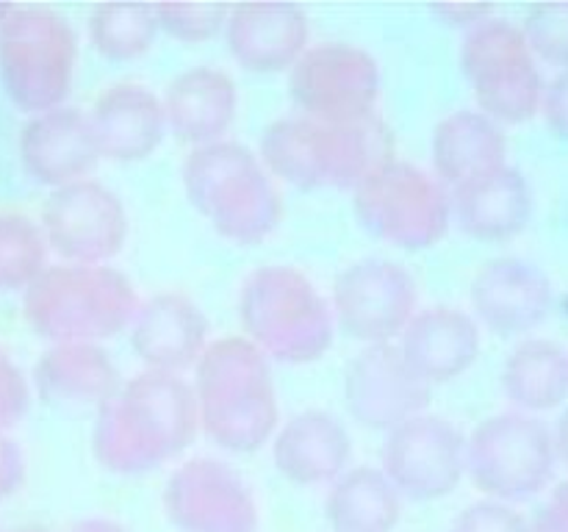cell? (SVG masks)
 I'll list each match as a JSON object with an SVG mask.
<instances>
[{"mask_svg":"<svg viewBox=\"0 0 568 532\" xmlns=\"http://www.w3.org/2000/svg\"><path fill=\"white\" fill-rule=\"evenodd\" d=\"M197 430L192 382L144 369L94 410L92 452L111 474L139 477L178 458Z\"/></svg>","mask_w":568,"mask_h":532,"instance_id":"1","label":"cell"},{"mask_svg":"<svg viewBox=\"0 0 568 532\" xmlns=\"http://www.w3.org/2000/svg\"><path fill=\"white\" fill-rule=\"evenodd\" d=\"M194 399L200 430L220 449L255 452L277 432V393L270 358L244 336L209 344L197 360Z\"/></svg>","mask_w":568,"mask_h":532,"instance_id":"2","label":"cell"},{"mask_svg":"<svg viewBox=\"0 0 568 532\" xmlns=\"http://www.w3.org/2000/svg\"><path fill=\"white\" fill-rule=\"evenodd\" d=\"M258 155L275 181L281 177L303 192L355 188L375 166L394 158L392 133L377 114L347 125L303 114L281 116L266 125Z\"/></svg>","mask_w":568,"mask_h":532,"instance_id":"3","label":"cell"},{"mask_svg":"<svg viewBox=\"0 0 568 532\" xmlns=\"http://www.w3.org/2000/svg\"><path fill=\"white\" fill-rule=\"evenodd\" d=\"M183 188L203 219L233 244H258L283 222L277 181L247 144L194 147L183 161Z\"/></svg>","mask_w":568,"mask_h":532,"instance_id":"4","label":"cell"},{"mask_svg":"<svg viewBox=\"0 0 568 532\" xmlns=\"http://www.w3.org/2000/svg\"><path fill=\"white\" fill-rule=\"evenodd\" d=\"M139 294L125 272L109 264L48 266L22 291V314L50 344H100L131 327Z\"/></svg>","mask_w":568,"mask_h":532,"instance_id":"5","label":"cell"},{"mask_svg":"<svg viewBox=\"0 0 568 532\" xmlns=\"http://www.w3.org/2000/svg\"><path fill=\"white\" fill-rule=\"evenodd\" d=\"M239 319L250 344L288 366L320 360L336 330L331 303L311 277L286 264L258 266L244 277Z\"/></svg>","mask_w":568,"mask_h":532,"instance_id":"6","label":"cell"},{"mask_svg":"<svg viewBox=\"0 0 568 532\" xmlns=\"http://www.w3.org/2000/svg\"><path fill=\"white\" fill-rule=\"evenodd\" d=\"M75 59V31L48 6H11L0 22V83L31 116L64 105Z\"/></svg>","mask_w":568,"mask_h":532,"instance_id":"7","label":"cell"},{"mask_svg":"<svg viewBox=\"0 0 568 532\" xmlns=\"http://www.w3.org/2000/svg\"><path fill=\"white\" fill-rule=\"evenodd\" d=\"M361 227L399 249H427L453 222L449 192L436 175L403 158H388L353 188Z\"/></svg>","mask_w":568,"mask_h":532,"instance_id":"8","label":"cell"},{"mask_svg":"<svg viewBox=\"0 0 568 532\" xmlns=\"http://www.w3.org/2000/svg\"><path fill=\"white\" fill-rule=\"evenodd\" d=\"M552 430L538 416L503 410L466 438V471L488 499L519 504L547 491L555 477Z\"/></svg>","mask_w":568,"mask_h":532,"instance_id":"9","label":"cell"},{"mask_svg":"<svg viewBox=\"0 0 568 532\" xmlns=\"http://www.w3.org/2000/svg\"><path fill=\"white\" fill-rule=\"evenodd\" d=\"M460 70L475 89L477 111L499 125H519L541 111L547 81L514 22L488 17L469 28L460 44Z\"/></svg>","mask_w":568,"mask_h":532,"instance_id":"10","label":"cell"},{"mask_svg":"<svg viewBox=\"0 0 568 532\" xmlns=\"http://www.w3.org/2000/svg\"><path fill=\"white\" fill-rule=\"evenodd\" d=\"M288 94L300 114L311 120L336 125L369 120L381 98V66L358 44H308L288 70Z\"/></svg>","mask_w":568,"mask_h":532,"instance_id":"11","label":"cell"},{"mask_svg":"<svg viewBox=\"0 0 568 532\" xmlns=\"http://www.w3.org/2000/svg\"><path fill=\"white\" fill-rule=\"evenodd\" d=\"M331 310L333 321L364 347L392 344L419 310V286L397 260L361 258L338 272Z\"/></svg>","mask_w":568,"mask_h":532,"instance_id":"12","label":"cell"},{"mask_svg":"<svg viewBox=\"0 0 568 532\" xmlns=\"http://www.w3.org/2000/svg\"><path fill=\"white\" fill-rule=\"evenodd\" d=\"M381 471L410 502L449 497L466 474V436L449 419L419 413L386 432Z\"/></svg>","mask_w":568,"mask_h":532,"instance_id":"13","label":"cell"},{"mask_svg":"<svg viewBox=\"0 0 568 532\" xmlns=\"http://www.w3.org/2000/svg\"><path fill=\"white\" fill-rule=\"evenodd\" d=\"M39 227L64 264H109L125 247L131 222L114 188L83 177L50 192Z\"/></svg>","mask_w":568,"mask_h":532,"instance_id":"14","label":"cell"},{"mask_svg":"<svg viewBox=\"0 0 568 532\" xmlns=\"http://www.w3.org/2000/svg\"><path fill=\"white\" fill-rule=\"evenodd\" d=\"M161 502L178 532H258L261 526L250 482L216 458H192L178 466Z\"/></svg>","mask_w":568,"mask_h":532,"instance_id":"15","label":"cell"},{"mask_svg":"<svg viewBox=\"0 0 568 532\" xmlns=\"http://www.w3.org/2000/svg\"><path fill=\"white\" fill-rule=\"evenodd\" d=\"M433 386H427L403 358L397 344H369L344 371V402L358 424L392 430L410 416L425 413Z\"/></svg>","mask_w":568,"mask_h":532,"instance_id":"16","label":"cell"},{"mask_svg":"<svg viewBox=\"0 0 568 532\" xmlns=\"http://www.w3.org/2000/svg\"><path fill=\"white\" fill-rule=\"evenodd\" d=\"M469 297L477 325L497 336H525L552 310V280L532 260L499 255L477 269Z\"/></svg>","mask_w":568,"mask_h":532,"instance_id":"17","label":"cell"},{"mask_svg":"<svg viewBox=\"0 0 568 532\" xmlns=\"http://www.w3.org/2000/svg\"><path fill=\"white\" fill-rule=\"evenodd\" d=\"M227 50L247 72L292 70L308 50V14L288 0H253L231 6L225 22Z\"/></svg>","mask_w":568,"mask_h":532,"instance_id":"18","label":"cell"},{"mask_svg":"<svg viewBox=\"0 0 568 532\" xmlns=\"http://www.w3.org/2000/svg\"><path fill=\"white\" fill-rule=\"evenodd\" d=\"M131 347L148 371L181 375L203 358L209 319L186 294L159 291L139 303L131 321Z\"/></svg>","mask_w":568,"mask_h":532,"instance_id":"19","label":"cell"},{"mask_svg":"<svg viewBox=\"0 0 568 532\" xmlns=\"http://www.w3.org/2000/svg\"><path fill=\"white\" fill-rule=\"evenodd\" d=\"M20 161L22 170L48 188H61L92 175L100 155L89 114L75 105L33 114L20 131Z\"/></svg>","mask_w":568,"mask_h":532,"instance_id":"20","label":"cell"},{"mask_svg":"<svg viewBox=\"0 0 568 532\" xmlns=\"http://www.w3.org/2000/svg\"><path fill=\"white\" fill-rule=\"evenodd\" d=\"M480 325L455 305H430L416 310L399 336V352L427 382H449L471 369L480 355Z\"/></svg>","mask_w":568,"mask_h":532,"instance_id":"21","label":"cell"},{"mask_svg":"<svg viewBox=\"0 0 568 532\" xmlns=\"http://www.w3.org/2000/svg\"><path fill=\"white\" fill-rule=\"evenodd\" d=\"M453 222L477 242L516 238L532 216V188L525 172L503 164L460 183L449 194Z\"/></svg>","mask_w":568,"mask_h":532,"instance_id":"22","label":"cell"},{"mask_svg":"<svg viewBox=\"0 0 568 532\" xmlns=\"http://www.w3.org/2000/svg\"><path fill=\"white\" fill-rule=\"evenodd\" d=\"M94 147L100 158L142 161L159 150L166 133L159 94L142 83H114L103 89L89 111Z\"/></svg>","mask_w":568,"mask_h":532,"instance_id":"23","label":"cell"},{"mask_svg":"<svg viewBox=\"0 0 568 532\" xmlns=\"http://www.w3.org/2000/svg\"><path fill=\"white\" fill-rule=\"evenodd\" d=\"M166 127L181 142L205 147L225 139L239 111V89L225 70L211 64L175 75L161 98Z\"/></svg>","mask_w":568,"mask_h":532,"instance_id":"24","label":"cell"},{"mask_svg":"<svg viewBox=\"0 0 568 532\" xmlns=\"http://www.w3.org/2000/svg\"><path fill=\"white\" fill-rule=\"evenodd\" d=\"M353 438L344 421L327 410L294 413L272 438V460L294 485H325L347 471Z\"/></svg>","mask_w":568,"mask_h":532,"instance_id":"25","label":"cell"},{"mask_svg":"<svg viewBox=\"0 0 568 532\" xmlns=\"http://www.w3.org/2000/svg\"><path fill=\"white\" fill-rule=\"evenodd\" d=\"M39 397L61 410H98L122 386L120 369L100 344H50L33 366Z\"/></svg>","mask_w":568,"mask_h":532,"instance_id":"26","label":"cell"},{"mask_svg":"<svg viewBox=\"0 0 568 532\" xmlns=\"http://www.w3.org/2000/svg\"><path fill=\"white\" fill-rule=\"evenodd\" d=\"M433 170L444 186H460L477 175L508 164V136L503 125L477 109H460L444 116L433 131Z\"/></svg>","mask_w":568,"mask_h":532,"instance_id":"27","label":"cell"},{"mask_svg":"<svg viewBox=\"0 0 568 532\" xmlns=\"http://www.w3.org/2000/svg\"><path fill=\"white\" fill-rule=\"evenodd\" d=\"M403 502L381 466H355L331 482L325 519L333 532H394Z\"/></svg>","mask_w":568,"mask_h":532,"instance_id":"28","label":"cell"},{"mask_svg":"<svg viewBox=\"0 0 568 532\" xmlns=\"http://www.w3.org/2000/svg\"><path fill=\"white\" fill-rule=\"evenodd\" d=\"M503 391L521 413L558 408L568 397V352L549 338H525L505 358Z\"/></svg>","mask_w":568,"mask_h":532,"instance_id":"29","label":"cell"},{"mask_svg":"<svg viewBox=\"0 0 568 532\" xmlns=\"http://www.w3.org/2000/svg\"><path fill=\"white\" fill-rule=\"evenodd\" d=\"M159 37L155 3H100L89 14V42L103 59L131 61Z\"/></svg>","mask_w":568,"mask_h":532,"instance_id":"30","label":"cell"},{"mask_svg":"<svg viewBox=\"0 0 568 532\" xmlns=\"http://www.w3.org/2000/svg\"><path fill=\"white\" fill-rule=\"evenodd\" d=\"M42 227L22 214H0V291H26L48 269Z\"/></svg>","mask_w":568,"mask_h":532,"instance_id":"31","label":"cell"},{"mask_svg":"<svg viewBox=\"0 0 568 532\" xmlns=\"http://www.w3.org/2000/svg\"><path fill=\"white\" fill-rule=\"evenodd\" d=\"M521 37L536 61L568 66V0L538 3L527 11L521 22Z\"/></svg>","mask_w":568,"mask_h":532,"instance_id":"32","label":"cell"},{"mask_svg":"<svg viewBox=\"0 0 568 532\" xmlns=\"http://www.w3.org/2000/svg\"><path fill=\"white\" fill-rule=\"evenodd\" d=\"M231 6L225 3H155L159 31L178 42H209L225 28Z\"/></svg>","mask_w":568,"mask_h":532,"instance_id":"33","label":"cell"},{"mask_svg":"<svg viewBox=\"0 0 568 532\" xmlns=\"http://www.w3.org/2000/svg\"><path fill=\"white\" fill-rule=\"evenodd\" d=\"M453 532H530V519L516 504L480 499L455 515Z\"/></svg>","mask_w":568,"mask_h":532,"instance_id":"34","label":"cell"},{"mask_svg":"<svg viewBox=\"0 0 568 532\" xmlns=\"http://www.w3.org/2000/svg\"><path fill=\"white\" fill-rule=\"evenodd\" d=\"M31 405V388L20 366L0 347V432H9Z\"/></svg>","mask_w":568,"mask_h":532,"instance_id":"35","label":"cell"},{"mask_svg":"<svg viewBox=\"0 0 568 532\" xmlns=\"http://www.w3.org/2000/svg\"><path fill=\"white\" fill-rule=\"evenodd\" d=\"M541 114L555 136L568 139V66L544 86Z\"/></svg>","mask_w":568,"mask_h":532,"instance_id":"36","label":"cell"},{"mask_svg":"<svg viewBox=\"0 0 568 532\" xmlns=\"http://www.w3.org/2000/svg\"><path fill=\"white\" fill-rule=\"evenodd\" d=\"M530 532H568V480L549 491L530 519Z\"/></svg>","mask_w":568,"mask_h":532,"instance_id":"37","label":"cell"},{"mask_svg":"<svg viewBox=\"0 0 568 532\" xmlns=\"http://www.w3.org/2000/svg\"><path fill=\"white\" fill-rule=\"evenodd\" d=\"M26 480V458L9 432H0V502L14 497Z\"/></svg>","mask_w":568,"mask_h":532,"instance_id":"38","label":"cell"},{"mask_svg":"<svg viewBox=\"0 0 568 532\" xmlns=\"http://www.w3.org/2000/svg\"><path fill=\"white\" fill-rule=\"evenodd\" d=\"M433 14H436L438 20L447 22V25L466 28V31H469L477 22L488 20V17L494 14V9L483 3H438L433 6Z\"/></svg>","mask_w":568,"mask_h":532,"instance_id":"39","label":"cell"},{"mask_svg":"<svg viewBox=\"0 0 568 532\" xmlns=\"http://www.w3.org/2000/svg\"><path fill=\"white\" fill-rule=\"evenodd\" d=\"M14 532H53V530H42V526H22V530H14ZM67 532H128V530L122 524H116V521L94 515V519L78 521V524H72Z\"/></svg>","mask_w":568,"mask_h":532,"instance_id":"40","label":"cell"},{"mask_svg":"<svg viewBox=\"0 0 568 532\" xmlns=\"http://www.w3.org/2000/svg\"><path fill=\"white\" fill-rule=\"evenodd\" d=\"M552 443H555V458H558L568 469V408L560 413L558 424H555Z\"/></svg>","mask_w":568,"mask_h":532,"instance_id":"41","label":"cell"}]
</instances>
